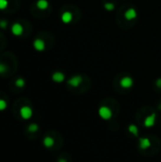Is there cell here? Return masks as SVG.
<instances>
[{
  "mask_svg": "<svg viewBox=\"0 0 161 162\" xmlns=\"http://www.w3.org/2000/svg\"><path fill=\"white\" fill-rule=\"evenodd\" d=\"M99 116L102 120H109L112 119V117H113V112H112L110 107L106 105H102L99 108Z\"/></svg>",
  "mask_w": 161,
  "mask_h": 162,
  "instance_id": "1",
  "label": "cell"
},
{
  "mask_svg": "<svg viewBox=\"0 0 161 162\" xmlns=\"http://www.w3.org/2000/svg\"><path fill=\"white\" fill-rule=\"evenodd\" d=\"M33 115V110L32 108L28 106V105H24L20 108V116L22 119L24 120H29Z\"/></svg>",
  "mask_w": 161,
  "mask_h": 162,
  "instance_id": "2",
  "label": "cell"
},
{
  "mask_svg": "<svg viewBox=\"0 0 161 162\" xmlns=\"http://www.w3.org/2000/svg\"><path fill=\"white\" fill-rule=\"evenodd\" d=\"M156 122V114L155 113H151L149 116H147L144 121H143V125L146 128H152L155 125Z\"/></svg>",
  "mask_w": 161,
  "mask_h": 162,
  "instance_id": "3",
  "label": "cell"
},
{
  "mask_svg": "<svg viewBox=\"0 0 161 162\" xmlns=\"http://www.w3.org/2000/svg\"><path fill=\"white\" fill-rule=\"evenodd\" d=\"M119 84H120V86L124 89L131 88L134 85V80L132 77H130V76H125V77L121 78V80H120Z\"/></svg>",
  "mask_w": 161,
  "mask_h": 162,
  "instance_id": "4",
  "label": "cell"
},
{
  "mask_svg": "<svg viewBox=\"0 0 161 162\" xmlns=\"http://www.w3.org/2000/svg\"><path fill=\"white\" fill-rule=\"evenodd\" d=\"M83 83V77L80 75H74L69 80L68 84L72 87H78L79 85Z\"/></svg>",
  "mask_w": 161,
  "mask_h": 162,
  "instance_id": "5",
  "label": "cell"
},
{
  "mask_svg": "<svg viewBox=\"0 0 161 162\" xmlns=\"http://www.w3.org/2000/svg\"><path fill=\"white\" fill-rule=\"evenodd\" d=\"M137 16V12L136 11V9L134 8H129L128 10H126L124 12V18L128 21L136 19Z\"/></svg>",
  "mask_w": 161,
  "mask_h": 162,
  "instance_id": "6",
  "label": "cell"
},
{
  "mask_svg": "<svg viewBox=\"0 0 161 162\" xmlns=\"http://www.w3.org/2000/svg\"><path fill=\"white\" fill-rule=\"evenodd\" d=\"M24 32V28L20 23H14L12 26V33L15 36H20Z\"/></svg>",
  "mask_w": 161,
  "mask_h": 162,
  "instance_id": "7",
  "label": "cell"
},
{
  "mask_svg": "<svg viewBox=\"0 0 161 162\" xmlns=\"http://www.w3.org/2000/svg\"><path fill=\"white\" fill-rule=\"evenodd\" d=\"M138 145H139L140 149L146 150V149H148V148L151 147L152 142L150 140V138H139V140H138Z\"/></svg>",
  "mask_w": 161,
  "mask_h": 162,
  "instance_id": "8",
  "label": "cell"
},
{
  "mask_svg": "<svg viewBox=\"0 0 161 162\" xmlns=\"http://www.w3.org/2000/svg\"><path fill=\"white\" fill-rule=\"evenodd\" d=\"M51 78H52L53 82H55V83H63L65 79V76L64 73H63V72L56 71L52 74Z\"/></svg>",
  "mask_w": 161,
  "mask_h": 162,
  "instance_id": "9",
  "label": "cell"
},
{
  "mask_svg": "<svg viewBox=\"0 0 161 162\" xmlns=\"http://www.w3.org/2000/svg\"><path fill=\"white\" fill-rule=\"evenodd\" d=\"M33 48L37 51H43L46 48V44L42 39H35L33 41Z\"/></svg>",
  "mask_w": 161,
  "mask_h": 162,
  "instance_id": "10",
  "label": "cell"
},
{
  "mask_svg": "<svg viewBox=\"0 0 161 162\" xmlns=\"http://www.w3.org/2000/svg\"><path fill=\"white\" fill-rule=\"evenodd\" d=\"M61 19H62V21L64 22L65 24H69L70 22L72 21V19H73V14H72V12H68V11L64 12H63L62 16H61Z\"/></svg>",
  "mask_w": 161,
  "mask_h": 162,
  "instance_id": "11",
  "label": "cell"
},
{
  "mask_svg": "<svg viewBox=\"0 0 161 162\" xmlns=\"http://www.w3.org/2000/svg\"><path fill=\"white\" fill-rule=\"evenodd\" d=\"M43 144L46 148H51L54 145V138L50 136H46L43 139Z\"/></svg>",
  "mask_w": 161,
  "mask_h": 162,
  "instance_id": "12",
  "label": "cell"
},
{
  "mask_svg": "<svg viewBox=\"0 0 161 162\" xmlns=\"http://www.w3.org/2000/svg\"><path fill=\"white\" fill-rule=\"evenodd\" d=\"M48 6H50V3L47 0H38L36 2V7L39 10H47Z\"/></svg>",
  "mask_w": 161,
  "mask_h": 162,
  "instance_id": "13",
  "label": "cell"
},
{
  "mask_svg": "<svg viewBox=\"0 0 161 162\" xmlns=\"http://www.w3.org/2000/svg\"><path fill=\"white\" fill-rule=\"evenodd\" d=\"M128 132L131 135H133L134 137H137L138 136V127L134 123H131L128 125Z\"/></svg>",
  "mask_w": 161,
  "mask_h": 162,
  "instance_id": "14",
  "label": "cell"
},
{
  "mask_svg": "<svg viewBox=\"0 0 161 162\" xmlns=\"http://www.w3.org/2000/svg\"><path fill=\"white\" fill-rule=\"evenodd\" d=\"M28 130L29 132H31V133H35V132H37L39 130V125L37 123H31V124L29 125Z\"/></svg>",
  "mask_w": 161,
  "mask_h": 162,
  "instance_id": "15",
  "label": "cell"
},
{
  "mask_svg": "<svg viewBox=\"0 0 161 162\" xmlns=\"http://www.w3.org/2000/svg\"><path fill=\"white\" fill-rule=\"evenodd\" d=\"M25 84H26V82H25V80L24 79H22V78H18L16 81H15V85L17 87H19V88H22V87H24L25 86Z\"/></svg>",
  "mask_w": 161,
  "mask_h": 162,
  "instance_id": "16",
  "label": "cell"
},
{
  "mask_svg": "<svg viewBox=\"0 0 161 162\" xmlns=\"http://www.w3.org/2000/svg\"><path fill=\"white\" fill-rule=\"evenodd\" d=\"M104 9L106 11H108V12H111V11H113L114 9H115V4L114 3H111V2H107L104 4Z\"/></svg>",
  "mask_w": 161,
  "mask_h": 162,
  "instance_id": "17",
  "label": "cell"
},
{
  "mask_svg": "<svg viewBox=\"0 0 161 162\" xmlns=\"http://www.w3.org/2000/svg\"><path fill=\"white\" fill-rule=\"evenodd\" d=\"M9 6L8 0H0V10H5Z\"/></svg>",
  "mask_w": 161,
  "mask_h": 162,
  "instance_id": "18",
  "label": "cell"
},
{
  "mask_svg": "<svg viewBox=\"0 0 161 162\" xmlns=\"http://www.w3.org/2000/svg\"><path fill=\"white\" fill-rule=\"evenodd\" d=\"M7 102L5 100H2V99H0V111H3L5 110L7 108Z\"/></svg>",
  "mask_w": 161,
  "mask_h": 162,
  "instance_id": "19",
  "label": "cell"
},
{
  "mask_svg": "<svg viewBox=\"0 0 161 162\" xmlns=\"http://www.w3.org/2000/svg\"><path fill=\"white\" fill-rule=\"evenodd\" d=\"M8 25V21L7 20H1L0 21V28L1 29H6Z\"/></svg>",
  "mask_w": 161,
  "mask_h": 162,
  "instance_id": "20",
  "label": "cell"
},
{
  "mask_svg": "<svg viewBox=\"0 0 161 162\" xmlns=\"http://www.w3.org/2000/svg\"><path fill=\"white\" fill-rule=\"evenodd\" d=\"M6 71H7V66L3 64H0V74H2Z\"/></svg>",
  "mask_w": 161,
  "mask_h": 162,
  "instance_id": "21",
  "label": "cell"
},
{
  "mask_svg": "<svg viewBox=\"0 0 161 162\" xmlns=\"http://www.w3.org/2000/svg\"><path fill=\"white\" fill-rule=\"evenodd\" d=\"M155 84H156V86L161 88V78H158L157 80L155 81Z\"/></svg>",
  "mask_w": 161,
  "mask_h": 162,
  "instance_id": "22",
  "label": "cell"
},
{
  "mask_svg": "<svg viewBox=\"0 0 161 162\" xmlns=\"http://www.w3.org/2000/svg\"><path fill=\"white\" fill-rule=\"evenodd\" d=\"M58 162H68L65 159H64V158H60L59 160H58Z\"/></svg>",
  "mask_w": 161,
  "mask_h": 162,
  "instance_id": "23",
  "label": "cell"
}]
</instances>
